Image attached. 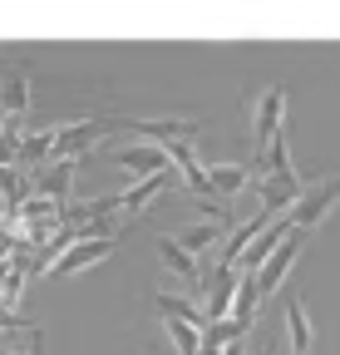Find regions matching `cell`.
Here are the masks:
<instances>
[{"mask_svg":"<svg viewBox=\"0 0 340 355\" xmlns=\"http://www.w3.org/2000/svg\"><path fill=\"white\" fill-rule=\"evenodd\" d=\"M158 252H163V261L173 266V272H178L183 282H193V286L202 282V266L193 261V252H188V247H183L178 237H158Z\"/></svg>","mask_w":340,"mask_h":355,"instance_id":"obj_10","label":"cell"},{"mask_svg":"<svg viewBox=\"0 0 340 355\" xmlns=\"http://www.w3.org/2000/svg\"><path fill=\"white\" fill-rule=\"evenodd\" d=\"M118 128L143 133V139H158V148H178L197 139V119H114Z\"/></svg>","mask_w":340,"mask_h":355,"instance_id":"obj_1","label":"cell"},{"mask_svg":"<svg viewBox=\"0 0 340 355\" xmlns=\"http://www.w3.org/2000/svg\"><path fill=\"white\" fill-rule=\"evenodd\" d=\"M35 188H39V198L64 202V198H69V188H74V163H55V168H45Z\"/></svg>","mask_w":340,"mask_h":355,"instance_id":"obj_11","label":"cell"},{"mask_svg":"<svg viewBox=\"0 0 340 355\" xmlns=\"http://www.w3.org/2000/svg\"><path fill=\"white\" fill-rule=\"evenodd\" d=\"M262 355H271V350H262Z\"/></svg>","mask_w":340,"mask_h":355,"instance_id":"obj_18","label":"cell"},{"mask_svg":"<svg viewBox=\"0 0 340 355\" xmlns=\"http://www.w3.org/2000/svg\"><path fill=\"white\" fill-rule=\"evenodd\" d=\"M55 133H60V128H50V133H35V139H25V144H20V163L55 158Z\"/></svg>","mask_w":340,"mask_h":355,"instance_id":"obj_14","label":"cell"},{"mask_svg":"<svg viewBox=\"0 0 340 355\" xmlns=\"http://www.w3.org/2000/svg\"><path fill=\"white\" fill-rule=\"evenodd\" d=\"M109 128H118V123L114 119H84V123L60 128L55 133V163H74L79 153H89L99 144V133H109Z\"/></svg>","mask_w":340,"mask_h":355,"instance_id":"obj_2","label":"cell"},{"mask_svg":"<svg viewBox=\"0 0 340 355\" xmlns=\"http://www.w3.org/2000/svg\"><path fill=\"white\" fill-rule=\"evenodd\" d=\"M123 173H138V178H153V173H168L173 168V158H168V148L158 144H134V148H118L114 153Z\"/></svg>","mask_w":340,"mask_h":355,"instance_id":"obj_7","label":"cell"},{"mask_svg":"<svg viewBox=\"0 0 340 355\" xmlns=\"http://www.w3.org/2000/svg\"><path fill=\"white\" fill-rule=\"evenodd\" d=\"M296 252H301V232H291V237H286V242L262 261V272L251 277V282H257V296H271V291L281 286V277H286V266L296 261Z\"/></svg>","mask_w":340,"mask_h":355,"instance_id":"obj_6","label":"cell"},{"mask_svg":"<svg viewBox=\"0 0 340 355\" xmlns=\"http://www.w3.org/2000/svg\"><path fill=\"white\" fill-rule=\"evenodd\" d=\"M217 237H222V217H212V222H202V227H193V232H183L178 242H183V247H188L193 257H202V252H207L212 242H217Z\"/></svg>","mask_w":340,"mask_h":355,"instance_id":"obj_13","label":"cell"},{"mask_svg":"<svg viewBox=\"0 0 340 355\" xmlns=\"http://www.w3.org/2000/svg\"><path fill=\"white\" fill-rule=\"evenodd\" d=\"M20 286H25V272H20V266H10L6 282H0V301H15V296H20Z\"/></svg>","mask_w":340,"mask_h":355,"instance_id":"obj_15","label":"cell"},{"mask_svg":"<svg viewBox=\"0 0 340 355\" xmlns=\"http://www.w3.org/2000/svg\"><path fill=\"white\" fill-rule=\"evenodd\" d=\"M335 202H340V178H325V183H316L311 193H301V202L291 207V217H286V222H291L296 232H306V227H316V222H321Z\"/></svg>","mask_w":340,"mask_h":355,"instance_id":"obj_3","label":"cell"},{"mask_svg":"<svg viewBox=\"0 0 340 355\" xmlns=\"http://www.w3.org/2000/svg\"><path fill=\"white\" fill-rule=\"evenodd\" d=\"M0 355H25V350H6V345H0Z\"/></svg>","mask_w":340,"mask_h":355,"instance_id":"obj_16","label":"cell"},{"mask_svg":"<svg viewBox=\"0 0 340 355\" xmlns=\"http://www.w3.org/2000/svg\"><path fill=\"white\" fill-rule=\"evenodd\" d=\"M168 183H173V168H168V173H153V178H138V183L129 188V193H118V207H123V217H138Z\"/></svg>","mask_w":340,"mask_h":355,"instance_id":"obj_8","label":"cell"},{"mask_svg":"<svg viewBox=\"0 0 340 355\" xmlns=\"http://www.w3.org/2000/svg\"><path fill=\"white\" fill-rule=\"evenodd\" d=\"M291 355H311V350H291Z\"/></svg>","mask_w":340,"mask_h":355,"instance_id":"obj_17","label":"cell"},{"mask_svg":"<svg viewBox=\"0 0 340 355\" xmlns=\"http://www.w3.org/2000/svg\"><path fill=\"white\" fill-rule=\"evenodd\" d=\"M281 119H286V89H267L257 109V158L281 139Z\"/></svg>","mask_w":340,"mask_h":355,"instance_id":"obj_5","label":"cell"},{"mask_svg":"<svg viewBox=\"0 0 340 355\" xmlns=\"http://www.w3.org/2000/svg\"><path fill=\"white\" fill-rule=\"evenodd\" d=\"M25 109H30V74H6V84H0V119L20 123Z\"/></svg>","mask_w":340,"mask_h":355,"instance_id":"obj_9","label":"cell"},{"mask_svg":"<svg viewBox=\"0 0 340 355\" xmlns=\"http://www.w3.org/2000/svg\"><path fill=\"white\" fill-rule=\"evenodd\" d=\"M109 252H114V237H74L69 252L55 261V277H74V272H84V266L104 261Z\"/></svg>","mask_w":340,"mask_h":355,"instance_id":"obj_4","label":"cell"},{"mask_svg":"<svg viewBox=\"0 0 340 355\" xmlns=\"http://www.w3.org/2000/svg\"><path fill=\"white\" fill-rule=\"evenodd\" d=\"M247 183H251L247 168H227V163H222V168H207V188H212V193H242Z\"/></svg>","mask_w":340,"mask_h":355,"instance_id":"obj_12","label":"cell"}]
</instances>
